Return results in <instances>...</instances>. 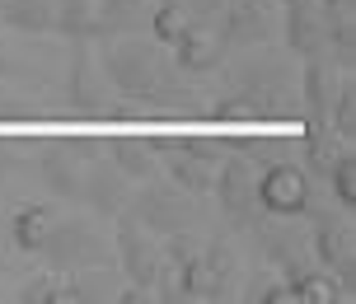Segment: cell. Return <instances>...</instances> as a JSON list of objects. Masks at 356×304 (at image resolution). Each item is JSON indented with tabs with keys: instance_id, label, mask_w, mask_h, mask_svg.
<instances>
[{
	"instance_id": "obj_1",
	"label": "cell",
	"mask_w": 356,
	"mask_h": 304,
	"mask_svg": "<svg viewBox=\"0 0 356 304\" xmlns=\"http://www.w3.org/2000/svg\"><path fill=\"white\" fill-rule=\"evenodd\" d=\"M225 85L216 94V117H291L300 112V66L286 47L258 42L239 47L234 66H220Z\"/></svg>"
},
{
	"instance_id": "obj_2",
	"label": "cell",
	"mask_w": 356,
	"mask_h": 304,
	"mask_svg": "<svg viewBox=\"0 0 356 304\" xmlns=\"http://www.w3.org/2000/svg\"><path fill=\"white\" fill-rule=\"evenodd\" d=\"M99 66H104L113 94L155 103L169 85L178 80V66L169 47H160L150 33H122V37H99Z\"/></svg>"
},
{
	"instance_id": "obj_3",
	"label": "cell",
	"mask_w": 356,
	"mask_h": 304,
	"mask_svg": "<svg viewBox=\"0 0 356 304\" xmlns=\"http://www.w3.org/2000/svg\"><path fill=\"white\" fill-rule=\"evenodd\" d=\"M309 225V253L323 271H333L342 300H356V225L342 206H314L305 211Z\"/></svg>"
},
{
	"instance_id": "obj_4",
	"label": "cell",
	"mask_w": 356,
	"mask_h": 304,
	"mask_svg": "<svg viewBox=\"0 0 356 304\" xmlns=\"http://www.w3.org/2000/svg\"><path fill=\"white\" fill-rule=\"evenodd\" d=\"M38 257L47 262V271L99 267V262H113V234L99 230L94 215H56Z\"/></svg>"
},
{
	"instance_id": "obj_5",
	"label": "cell",
	"mask_w": 356,
	"mask_h": 304,
	"mask_svg": "<svg viewBox=\"0 0 356 304\" xmlns=\"http://www.w3.org/2000/svg\"><path fill=\"white\" fill-rule=\"evenodd\" d=\"M197 201H202V197H193V192L174 187L169 178H150V183H136V187H131L127 211L164 239V234L193 230V225H197Z\"/></svg>"
},
{
	"instance_id": "obj_6",
	"label": "cell",
	"mask_w": 356,
	"mask_h": 304,
	"mask_svg": "<svg viewBox=\"0 0 356 304\" xmlns=\"http://www.w3.org/2000/svg\"><path fill=\"white\" fill-rule=\"evenodd\" d=\"M211 197L220 201V211L230 225L239 230H253L263 220V201H258V164L239 150H225V160L216 164L211 178Z\"/></svg>"
},
{
	"instance_id": "obj_7",
	"label": "cell",
	"mask_w": 356,
	"mask_h": 304,
	"mask_svg": "<svg viewBox=\"0 0 356 304\" xmlns=\"http://www.w3.org/2000/svg\"><path fill=\"white\" fill-rule=\"evenodd\" d=\"M239 281H244V267H239V253L230 239H202L193 267H188V300H239Z\"/></svg>"
},
{
	"instance_id": "obj_8",
	"label": "cell",
	"mask_w": 356,
	"mask_h": 304,
	"mask_svg": "<svg viewBox=\"0 0 356 304\" xmlns=\"http://www.w3.org/2000/svg\"><path fill=\"white\" fill-rule=\"evenodd\" d=\"M104 155L99 141H52L47 150H38V174H42V187L52 192L56 201H80V187H85L89 164Z\"/></svg>"
},
{
	"instance_id": "obj_9",
	"label": "cell",
	"mask_w": 356,
	"mask_h": 304,
	"mask_svg": "<svg viewBox=\"0 0 356 304\" xmlns=\"http://www.w3.org/2000/svg\"><path fill=\"white\" fill-rule=\"evenodd\" d=\"M160 248H164V239L150 230V225H141L131 211L113 215V257H118V267H122V281L155 290Z\"/></svg>"
},
{
	"instance_id": "obj_10",
	"label": "cell",
	"mask_w": 356,
	"mask_h": 304,
	"mask_svg": "<svg viewBox=\"0 0 356 304\" xmlns=\"http://www.w3.org/2000/svg\"><path fill=\"white\" fill-rule=\"evenodd\" d=\"M258 201H263V215H305L314 201L309 169L296 160H277L258 169Z\"/></svg>"
},
{
	"instance_id": "obj_11",
	"label": "cell",
	"mask_w": 356,
	"mask_h": 304,
	"mask_svg": "<svg viewBox=\"0 0 356 304\" xmlns=\"http://www.w3.org/2000/svg\"><path fill=\"white\" fill-rule=\"evenodd\" d=\"M169 56H174L178 75L202 80V75H216L230 61V42H225V33H220L216 19H193V24L183 28V37L169 47Z\"/></svg>"
},
{
	"instance_id": "obj_12",
	"label": "cell",
	"mask_w": 356,
	"mask_h": 304,
	"mask_svg": "<svg viewBox=\"0 0 356 304\" xmlns=\"http://www.w3.org/2000/svg\"><path fill=\"white\" fill-rule=\"evenodd\" d=\"M249 234L258 239L263 257H267L277 271H291V267H300V262H314L305 215H263V220H258Z\"/></svg>"
},
{
	"instance_id": "obj_13",
	"label": "cell",
	"mask_w": 356,
	"mask_h": 304,
	"mask_svg": "<svg viewBox=\"0 0 356 304\" xmlns=\"http://www.w3.org/2000/svg\"><path fill=\"white\" fill-rule=\"evenodd\" d=\"M277 5H282L286 52L296 61L328 56V10H323V0H277Z\"/></svg>"
},
{
	"instance_id": "obj_14",
	"label": "cell",
	"mask_w": 356,
	"mask_h": 304,
	"mask_svg": "<svg viewBox=\"0 0 356 304\" xmlns=\"http://www.w3.org/2000/svg\"><path fill=\"white\" fill-rule=\"evenodd\" d=\"M216 24H220L225 42H230V52L258 47V42L277 37V5H267V0H225Z\"/></svg>"
},
{
	"instance_id": "obj_15",
	"label": "cell",
	"mask_w": 356,
	"mask_h": 304,
	"mask_svg": "<svg viewBox=\"0 0 356 304\" xmlns=\"http://www.w3.org/2000/svg\"><path fill=\"white\" fill-rule=\"evenodd\" d=\"M347 75H356V71L338 66L333 56H309V61H300V108H305L309 122H328V108H333V99H338Z\"/></svg>"
},
{
	"instance_id": "obj_16",
	"label": "cell",
	"mask_w": 356,
	"mask_h": 304,
	"mask_svg": "<svg viewBox=\"0 0 356 304\" xmlns=\"http://www.w3.org/2000/svg\"><path fill=\"white\" fill-rule=\"evenodd\" d=\"M66 99L80 112H99L113 103V85H108L99 56L89 52V42H71V75H66Z\"/></svg>"
},
{
	"instance_id": "obj_17",
	"label": "cell",
	"mask_w": 356,
	"mask_h": 304,
	"mask_svg": "<svg viewBox=\"0 0 356 304\" xmlns=\"http://www.w3.org/2000/svg\"><path fill=\"white\" fill-rule=\"evenodd\" d=\"M127 197H131V183L113 169L108 155H99V160L89 164V174H85V187H80V201L89 206V215L113 220V215L127 211Z\"/></svg>"
},
{
	"instance_id": "obj_18",
	"label": "cell",
	"mask_w": 356,
	"mask_h": 304,
	"mask_svg": "<svg viewBox=\"0 0 356 304\" xmlns=\"http://www.w3.org/2000/svg\"><path fill=\"white\" fill-rule=\"evenodd\" d=\"M118 286H122V276L113 271V262L61 271V304H108L118 300Z\"/></svg>"
},
{
	"instance_id": "obj_19",
	"label": "cell",
	"mask_w": 356,
	"mask_h": 304,
	"mask_svg": "<svg viewBox=\"0 0 356 304\" xmlns=\"http://www.w3.org/2000/svg\"><path fill=\"white\" fill-rule=\"evenodd\" d=\"M104 155L113 160V169H118L131 187H136V183L160 178V145H155V141H141V136H118V141L104 145Z\"/></svg>"
},
{
	"instance_id": "obj_20",
	"label": "cell",
	"mask_w": 356,
	"mask_h": 304,
	"mask_svg": "<svg viewBox=\"0 0 356 304\" xmlns=\"http://www.w3.org/2000/svg\"><path fill=\"white\" fill-rule=\"evenodd\" d=\"M145 24H150V0H94V42L145 33Z\"/></svg>"
},
{
	"instance_id": "obj_21",
	"label": "cell",
	"mask_w": 356,
	"mask_h": 304,
	"mask_svg": "<svg viewBox=\"0 0 356 304\" xmlns=\"http://www.w3.org/2000/svg\"><path fill=\"white\" fill-rule=\"evenodd\" d=\"M347 150H356V145L342 141V136H338L328 122H305L300 155H305V169H309L314 178H328V169H333V164H338Z\"/></svg>"
},
{
	"instance_id": "obj_22",
	"label": "cell",
	"mask_w": 356,
	"mask_h": 304,
	"mask_svg": "<svg viewBox=\"0 0 356 304\" xmlns=\"http://www.w3.org/2000/svg\"><path fill=\"white\" fill-rule=\"evenodd\" d=\"M56 206L52 201H24L15 211V220H10V244H15L19 253H33L42 248V239H47V230H52V220H56Z\"/></svg>"
},
{
	"instance_id": "obj_23",
	"label": "cell",
	"mask_w": 356,
	"mask_h": 304,
	"mask_svg": "<svg viewBox=\"0 0 356 304\" xmlns=\"http://www.w3.org/2000/svg\"><path fill=\"white\" fill-rule=\"evenodd\" d=\"M282 281H286V290H291V300H300V304H333V300H342L333 271H323L319 262H300V267L282 271Z\"/></svg>"
},
{
	"instance_id": "obj_24",
	"label": "cell",
	"mask_w": 356,
	"mask_h": 304,
	"mask_svg": "<svg viewBox=\"0 0 356 304\" xmlns=\"http://www.w3.org/2000/svg\"><path fill=\"white\" fill-rule=\"evenodd\" d=\"M47 33L66 37V42H94V0H52Z\"/></svg>"
},
{
	"instance_id": "obj_25",
	"label": "cell",
	"mask_w": 356,
	"mask_h": 304,
	"mask_svg": "<svg viewBox=\"0 0 356 304\" xmlns=\"http://www.w3.org/2000/svg\"><path fill=\"white\" fill-rule=\"evenodd\" d=\"M0 24L15 33H47L52 24V0H0Z\"/></svg>"
},
{
	"instance_id": "obj_26",
	"label": "cell",
	"mask_w": 356,
	"mask_h": 304,
	"mask_svg": "<svg viewBox=\"0 0 356 304\" xmlns=\"http://www.w3.org/2000/svg\"><path fill=\"white\" fill-rule=\"evenodd\" d=\"M239 300H249V304H282V300H291V290H286L282 271L267 267V271H258V276H249V281H239Z\"/></svg>"
},
{
	"instance_id": "obj_27",
	"label": "cell",
	"mask_w": 356,
	"mask_h": 304,
	"mask_svg": "<svg viewBox=\"0 0 356 304\" xmlns=\"http://www.w3.org/2000/svg\"><path fill=\"white\" fill-rule=\"evenodd\" d=\"M328 126L338 131L342 141L356 145V75H347V80H342L338 99H333V108H328Z\"/></svg>"
},
{
	"instance_id": "obj_28",
	"label": "cell",
	"mask_w": 356,
	"mask_h": 304,
	"mask_svg": "<svg viewBox=\"0 0 356 304\" xmlns=\"http://www.w3.org/2000/svg\"><path fill=\"white\" fill-rule=\"evenodd\" d=\"M328 187L342 211H356V150H347L333 169H328Z\"/></svg>"
},
{
	"instance_id": "obj_29",
	"label": "cell",
	"mask_w": 356,
	"mask_h": 304,
	"mask_svg": "<svg viewBox=\"0 0 356 304\" xmlns=\"http://www.w3.org/2000/svg\"><path fill=\"white\" fill-rule=\"evenodd\" d=\"M19 304H61V271H38L15 290Z\"/></svg>"
},
{
	"instance_id": "obj_30",
	"label": "cell",
	"mask_w": 356,
	"mask_h": 304,
	"mask_svg": "<svg viewBox=\"0 0 356 304\" xmlns=\"http://www.w3.org/2000/svg\"><path fill=\"white\" fill-rule=\"evenodd\" d=\"M29 155H33V150H29L24 141H0V174H10V169H19V164L29 160Z\"/></svg>"
},
{
	"instance_id": "obj_31",
	"label": "cell",
	"mask_w": 356,
	"mask_h": 304,
	"mask_svg": "<svg viewBox=\"0 0 356 304\" xmlns=\"http://www.w3.org/2000/svg\"><path fill=\"white\" fill-rule=\"evenodd\" d=\"M169 5H178V10H188L193 19H216L220 10H225V0H169Z\"/></svg>"
},
{
	"instance_id": "obj_32",
	"label": "cell",
	"mask_w": 356,
	"mask_h": 304,
	"mask_svg": "<svg viewBox=\"0 0 356 304\" xmlns=\"http://www.w3.org/2000/svg\"><path fill=\"white\" fill-rule=\"evenodd\" d=\"M267 5H277V0H267Z\"/></svg>"
}]
</instances>
